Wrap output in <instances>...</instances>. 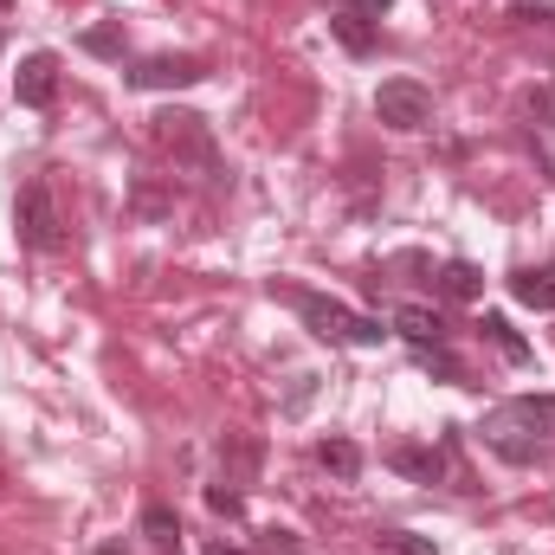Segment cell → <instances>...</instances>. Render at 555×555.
I'll return each instance as SVG.
<instances>
[{"label": "cell", "mask_w": 555, "mask_h": 555, "mask_svg": "<svg viewBox=\"0 0 555 555\" xmlns=\"http://www.w3.org/2000/svg\"><path fill=\"white\" fill-rule=\"evenodd\" d=\"M478 433H485V446H491L498 459H511V465H537V459L550 452V439H555V395H517V401H498Z\"/></svg>", "instance_id": "cell-1"}, {"label": "cell", "mask_w": 555, "mask_h": 555, "mask_svg": "<svg viewBox=\"0 0 555 555\" xmlns=\"http://www.w3.org/2000/svg\"><path fill=\"white\" fill-rule=\"evenodd\" d=\"M291 297V310L304 317V330L310 336H323V343H356V349H382L395 330H382V317H356L349 304H336V297H323V291H284Z\"/></svg>", "instance_id": "cell-2"}, {"label": "cell", "mask_w": 555, "mask_h": 555, "mask_svg": "<svg viewBox=\"0 0 555 555\" xmlns=\"http://www.w3.org/2000/svg\"><path fill=\"white\" fill-rule=\"evenodd\" d=\"M65 220H59V207H52V181H26L20 188V201H13V233H20V246H33V253H59L65 246V233H59Z\"/></svg>", "instance_id": "cell-3"}, {"label": "cell", "mask_w": 555, "mask_h": 555, "mask_svg": "<svg viewBox=\"0 0 555 555\" xmlns=\"http://www.w3.org/2000/svg\"><path fill=\"white\" fill-rule=\"evenodd\" d=\"M155 142L162 149H175V162L188 155L201 175H220V155H214V137H207V124L194 117V111H162L155 117Z\"/></svg>", "instance_id": "cell-4"}, {"label": "cell", "mask_w": 555, "mask_h": 555, "mask_svg": "<svg viewBox=\"0 0 555 555\" xmlns=\"http://www.w3.org/2000/svg\"><path fill=\"white\" fill-rule=\"evenodd\" d=\"M375 117L388 124V130H401V137H414L433 124V91L414 85V78H388L382 91H375Z\"/></svg>", "instance_id": "cell-5"}, {"label": "cell", "mask_w": 555, "mask_h": 555, "mask_svg": "<svg viewBox=\"0 0 555 555\" xmlns=\"http://www.w3.org/2000/svg\"><path fill=\"white\" fill-rule=\"evenodd\" d=\"M201 78H207V65L188 59V52H155V59H142V65L124 72L130 91H188V85H201Z\"/></svg>", "instance_id": "cell-6"}, {"label": "cell", "mask_w": 555, "mask_h": 555, "mask_svg": "<svg viewBox=\"0 0 555 555\" xmlns=\"http://www.w3.org/2000/svg\"><path fill=\"white\" fill-rule=\"evenodd\" d=\"M52 98H59V59H52V52H26L20 72H13V104L46 111Z\"/></svg>", "instance_id": "cell-7"}, {"label": "cell", "mask_w": 555, "mask_h": 555, "mask_svg": "<svg viewBox=\"0 0 555 555\" xmlns=\"http://www.w3.org/2000/svg\"><path fill=\"white\" fill-rule=\"evenodd\" d=\"M395 336H408L414 349H433V343H446V317L426 310V304H401L395 310Z\"/></svg>", "instance_id": "cell-8"}, {"label": "cell", "mask_w": 555, "mask_h": 555, "mask_svg": "<svg viewBox=\"0 0 555 555\" xmlns=\"http://www.w3.org/2000/svg\"><path fill=\"white\" fill-rule=\"evenodd\" d=\"M388 465H395L401 478H414V485H439V478H446V459H439L433 446H395Z\"/></svg>", "instance_id": "cell-9"}, {"label": "cell", "mask_w": 555, "mask_h": 555, "mask_svg": "<svg viewBox=\"0 0 555 555\" xmlns=\"http://www.w3.org/2000/svg\"><path fill=\"white\" fill-rule=\"evenodd\" d=\"M511 297L524 310H555V266H524V272L511 278Z\"/></svg>", "instance_id": "cell-10"}, {"label": "cell", "mask_w": 555, "mask_h": 555, "mask_svg": "<svg viewBox=\"0 0 555 555\" xmlns=\"http://www.w3.org/2000/svg\"><path fill=\"white\" fill-rule=\"evenodd\" d=\"M485 291V272L472 266V259H452V266H439V297H452V304H472Z\"/></svg>", "instance_id": "cell-11"}, {"label": "cell", "mask_w": 555, "mask_h": 555, "mask_svg": "<svg viewBox=\"0 0 555 555\" xmlns=\"http://www.w3.org/2000/svg\"><path fill=\"white\" fill-rule=\"evenodd\" d=\"M142 537H149L155 550H181V517H175L168 504H142Z\"/></svg>", "instance_id": "cell-12"}, {"label": "cell", "mask_w": 555, "mask_h": 555, "mask_svg": "<svg viewBox=\"0 0 555 555\" xmlns=\"http://www.w3.org/2000/svg\"><path fill=\"white\" fill-rule=\"evenodd\" d=\"M317 465L336 472V478H356V472H362V446H356V439H323V446H317Z\"/></svg>", "instance_id": "cell-13"}, {"label": "cell", "mask_w": 555, "mask_h": 555, "mask_svg": "<svg viewBox=\"0 0 555 555\" xmlns=\"http://www.w3.org/2000/svg\"><path fill=\"white\" fill-rule=\"evenodd\" d=\"M485 336H491V343H498V349H504L511 362H530V343H524V336L511 330V317H498V310H485Z\"/></svg>", "instance_id": "cell-14"}, {"label": "cell", "mask_w": 555, "mask_h": 555, "mask_svg": "<svg viewBox=\"0 0 555 555\" xmlns=\"http://www.w3.org/2000/svg\"><path fill=\"white\" fill-rule=\"evenodd\" d=\"M330 26H336V39H343L349 52H375V26H369L362 13H336Z\"/></svg>", "instance_id": "cell-15"}, {"label": "cell", "mask_w": 555, "mask_h": 555, "mask_svg": "<svg viewBox=\"0 0 555 555\" xmlns=\"http://www.w3.org/2000/svg\"><path fill=\"white\" fill-rule=\"evenodd\" d=\"M375 543H382V555H439L433 537H414V530H382Z\"/></svg>", "instance_id": "cell-16"}, {"label": "cell", "mask_w": 555, "mask_h": 555, "mask_svg": "<svg viewBox=\"0 0 555 555\" xmlns=\"http://www.w3.org/2000/svg\"><path fill=\"white\" fill-rule=\"evenodd\" d=\"M85 52L117 59V52H124V33H117V26H91V33H85Z\"/></svg>", "instance_id": "cell-17"}, {"label": "cell", "mask_w": 555, "mask_h": 555, "mask_svg": "<svg viewBox=\"0 0 555 555\" xmlns=\"http://www.w3.org/2000/svg\"><path fill=\"white\" fill-rule=\"evenodd\" d=\"M336 7H343V13H362V20H382L395 0H336Z\"/></svg>", "instance_id": "cell-18"}, {"label": "cell", "mask_w": 555, "mask_h": 555, "mask_svg": "<svg viewBox=\"0 0 555 555\" xmlns=\"http://www.w3.org/2000/svg\"><path fill=\"white\" fill-rule=\"evenodd\" d=\"M207 504H214L220 517H240V491H220V485H214V491H207Z\"/></svg>", "instance_id": "cell-19"}, {"label": "cell", "mask_w": 555, "mask_h": 555, "mask_svg": "<svg viewBox=\"0 0 555 555\" xmlns=\"http://www.w3.org/2000/svg\"><path fill=\"white\" fill-rule=\"evenodd\" d=\"M214 555H246V550H214Z\"/></svg>", "instance_id": "cell-20"}, {"label": "cell", "mask_w": 555, "mask_h": 555, "mask_svg": "<svg viewBox=\"0 0 555 555\" xmlns=\"http://www.w3.org/2000/svg\"><path fill=\"white\" fill-rule=\"evenodd\" d=\"M7 7H13V0H0V13H7Z\"/></svg>", "instance_id": "cell-21"}]
</instances>
